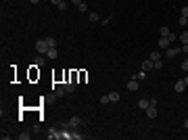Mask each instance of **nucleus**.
<instances>
[{
  "label": "nucleus",
  "instance_id": "f257e3e1",
  "mask_svg": "<svg viewBox=\"0 0 188 140\" xmlns=\"http://www.w3.org/2000/svg\"><path fill=\"white\" fill-rule=\"evenodd\" d=\"M36 50H38V54H46V52H48V44H46V40H44V38L36 42Z\"/></svg>",
  "mask_w": 188,
  "mask_h": 140
},
{
  "label": "nucleus",
  "instance_id": "f03ea898",
  "mask_svg": "<svg viewBox=\"0 0 188 140\" xmlns=\"http://www.w3.org/2000/svg\"><path fill=\"white\" fill-rule=\"evenodd\" d=\"M178 52H182V48H176V46H169L165 48V59H174Z\"/></svg>",
  "mask_w": 188,
  "mask_h": 140
},
{
  "label": "nucleus",
  "instance_id": "7ed1b4c3",
  "mask_svg": "<svg viewBox=\"0 0 188 140\" xmlns=\"http://www.w3.org/2000/svg\"><path fill=\"white\" fill-rule=\"evenodd\" d=\"M67 123H69V128H80V126H82V117L73 115V117H71V119H69Z\"/></svg>",
  "mask_w": 188,
  "mask_h": 140
},
{
  "label": "nucleus",
  "instance_id": "20e7f679",
  "mask_svg": "<svg viewBox=\"0 0 188 140\" xmlns=\"http://www.w3.org/2000/svg\"><path fill=\"white\" fill-rule=\"evenodd\" d=\"M48 138H50V140H59V138H63V136H61V130H56V128L48 130Z\"/></svg>",
  "mask_w": 188,
  "mask_h": 140
},
{
  "label": "nucleus",
  "instance_id": "39448f33",
  "mask_svg": "<svg viewBox=\"0 0 188 140\" xmlns=\"http://www.w3.org/2000/svg\"><path fill=\"white\" fill-rule=\"evenodd\" d=\"M65 92H67V90H65V84H54V94H56V96H63Z\"/></svg>",
  "mask_w": 188,
  "mask_h": 140
},
{
  "label": "nucleus",
  "instance_id": "423d86ee",
  "mask_svg": "<svg viewBox=\"0 0 188 140\" xmlns=\"http://www.w3.org/2000/svg\"><path fill=\"white\" fill-rule=\"evenodd\" d=\"M150 69H155V63H153L150 59H146V61L142 63V71H150Z\"/></svg>",
  "mask_w": 188,
  "mask_h": 140
},
{
  "label": "nucleus",
  "instance_id": "0eeeda50",
  "mask_svg": "<svg viewBox=\"0 0 188 140\" xmlns=\"http://www.w3.org/2000/svg\"><path fill=\"white\" fill-rule=\"evenodd\" d=\"M184 88H186V84H184V80H178L176 82V86H174V90L180 94V92H184Z\"/></svg>",
  "mask_w": 188,
  "mask_h": 140
},
{
  "label": "nucleus",
  "instance_id": "6e6552de",
  "mask_svg": "<svg viewBox=\"0 0 188 140\" xmlns=\"http://www.w3.org/2000/svg\"><path fill=\"white\" fill-rule=\"evenodd\" d=\"M138 86H140V84H138V80H134V78L128 82V90H132V92H134V90H138Z\"/></svg>",
  "mask_w": 188,
  "mask_h": 140
},
{
  "label": "nucleus",
  "instance_id": "1a4fd4ad",
  "mask_svg": "<svg viewBox=\"0 0 188 140\" xmlns=\"http://www.w3.org/2000/svg\"><path fill=\"white\" fill-rule=\"evenodd\" d=\"M146 117H150V119H155V117H157V107H153V105H150V107L146 109Z\"/></svg>",
  "mask_w": 188,
  "mask_h": 140
},
{
  "label": "nucleus",
  "instance_id": "9d476101",
  "mask_svg": "<svg viewBox=\"0 0 188 140\" xmlns=\"http://www.w3.org/2000/svg\"><path fill=\"white\" fill-rule=\"evenodd\" d=\"M171 46V40H169V38H161V40H159V48H169Z\"/></svg>",
  "mask_w": 188,
  "mask_h": 140
},
{
  "label": "nucleus",
  "instance_id": "9b49d317",
  "mask_svg": "<svg viewBox=\"0 0 188 140\" xmlns=\"http://www.w3.org/2000/svg\"><path fill=\"white\" fill-rule=\"evenodd\" d=\"M138 107H140V109H148V107H150V98H140V100H138Z\"/></svg>",
  "mask_w": 188,
  "mask_h": 140
},
{
  "label": "nucleus",
  "instance_id": "f8f14e48",
  "mask_svg": "<svg viewBox=\"0 0 188 140\" xmlns=\"http://www.w3.org/2000/svg\"><path fill=\"white\" fill-rule=\"evenodd\" d=\"M159 34H161V38H169V36H171V32H169V27H167V25H163V27L159 29Z\"/></svg>",
  "mask_w": 188,
  "mask_h": 140
},
{
  "label": "nucleus",
  "instance_id": "ddd939ff",
  "mask_svg": "<svg viewBox=\"0 0 188 140\" xmlns=\"http://www.w3.org/2000/svg\"><path fill=\"white\" fill-rule=\"evenodd\" d=\"M148 59H150V61H153V63H155V61H159V59H163V54H161V52H159V50H153V52H150V56H148Z\"/></svg>",
  "mask_w": 188,
  "mask_h": 140
},
{
  "label": "nucleus",
  "instance_id": "4468645a",
  "mask_svg": "<svg viewBox=\"0 0 188 140\" xmlns=\"http://www.w3.org/2000/svg\"><path fill=\"white\" fill-rule=\"evenodd\" d=\"M44 65H46V59H44L42 54H38V56H36V67H44Z\"/></svg>",
  "mask_w": 188,
  "mask_h": 140
},
{
  "label": "nucleus",
  "instance_id": "2eb2a0df",
  "mask_svg": "<svg viewBox=\"0 0 188 140\" xmlns=\"http://www.w3.org/2000/svg\"><path fill=\"white\" fill-rule=\"evenodd\" d=\"M44 40H46L48 48H56V40H54V38H52V36H46V38H44Z\"/></svg>",
  "mask_w": 188,
  "mask_h": 140
},
{
  "label": "nucleus",
  "instance_id": "dca6fc26",
  "mask_svg": "<svg viewBox=\"0 0 188 140\" xmlns=\"http://www.w3.org/2000/svg\"><path fill=\"white\" fill-rule=\"evenodd\" d=\"M71 138H73V140H82L84 136H82V134L77 132V128H71Z\"/></svg>",
  "mask_w": 188,
  "mask_h": 140
},
{
  "label": "nucleus",
  "instance_id": "f3484780",
  "mask_svg": "<svg viewBox=\"0 0 188 140\" xmlns=\"http://www.w3.org/2000/svg\"><path fill=\"white\" fill-rule=\"evenodd\" d=\"M109 100H111V102H117V100H119V92H117V90L109 92Z\"/></svg>",
  "mask_w": 188,
  "mask_h": 140
},
{
  "label": "nucleus",
  "instance_id": "a211bd4d",
  "mask_svg": "<svg viewBox=\"0 0 188 140\" xmlns=\"http://www.w3.org/2000/svg\"><path fill=\"white\" fill-rule=\"evenodd\" d=\"M46 56H48V59H56V56H59V52H56V48H48Z\"/></svg>",
  "mask_w": 188,
  "mask_h": 140
},
{
  "label": "nucleus",
  "instance_id": "6ab92c4d",
  "mask_svg": "<svg viewBox=\"0 0 188 140\" xmlns=\"http://www.w3.org/2000/svg\"><path fill=\"white\" fill-rule=\"evenodd\" d=\"M88 19H90L92 23H96V21L100 19V15H98V13H88Z\"/></svg>",
  "mask_w": 188,
  "mask_h": 140
},
{
  "label": "nucleus",
  "instance_id": "aec40b11",
  "mask_svg": "<svg viewBox=\"0 0 188 140\" xmlns=\"http://www.w3.org/2000/svg\"><path fill=\"white\" fill-rule=\"evenodd\" d=\"M178 40H180L182 44H188V32H184V34H180V36H178Z\"/></svg>",
  "mask_w": 188,
  "mask_h": 140
},
{
  "label": "nucleus",
  "instance_id": "412c9836",
  "mask_svg": "<svg viewBox=\"0 0 188 140\" xmlns=\"http://www.w3.org/2000/svg\"><path fill=\"white\" fill-rule=\"evenodd\" d=\"M29 136H32L29 132H21V134H19L17 138H19V140H27V138H29Z\"/></svg>",
  "mask_w": 188,
  "mask_h": 140
},
{
  "label": "nucleus",
  "instance_id": "4be33fe9",
  "mask_svg": "<svg viewBox=\"0 0 188 140\" xmlns=\"http://www.w3.org/2000/svg\"><path fill=\"white\" fill-rule=\"evenodd\" d=\"M155 69H163V59H159V61H155Z\"/></svg>",
  "mask_w": 188,
  "mask_h": 140
},
{
  "label": "nucleus",
  "instance_id": "5701e85b",
  "mask_svg": "<svg viewBox=\"0 0 188 140\" xmlns=\"http://www.w3.org/2000/svg\"><path fill=\"white\" fill-rule=\"evenodd\" d=\"M178 23H180V25L184 27V25H186V23H188V17H180V19H178Z\"/></svg>",
  "mask_w": 188,
  "mask_h": 140
},
{
  "label": "nucleus",
  "instance_id": "b1692460",
  "mask_svg": "<svg viewBox=\"0 0 188 140\" xmlns=\"http://www.w3.org/2000/svg\"><path fill=\"white\" fill-rule=\"evenodd\" d=\"M59 11H61V13H63V11H67V2H65V0L59 4Z\"/></svg>",
  "mask_w": 188,
  "mask_h": 140
},
{
  "label": "nucleus",
  "instance_id": "393cba45",
  "mask_svg": "<svg viewBox=\"0 0 188 140\" xmlns=\"http://www.w3.org/2000/svg\"><path fill=\"white\" fill-rule=\"evenodd\" d=\"M100 102H102V105H107V102H111V100H109V94H105V96L100 98Z\"/></svg>",
  "mask_w": 188,
  "mask_h": 140
},
{
  "label": "nucleus",
  "instance_id": "a878e982",
  "mask_svg": "<svg viewBox=\"0 0 188 140\" xmlns=\"http://www.w3.org/2000/svg\"><path fill=\"white\" fill-rule=\"evenodd\" d=\"M77 8H80V11H82V13H86V11H88V6H86V4H84V2H82V4H80V6H77Z\"/></svg>",
  "mask_w": 188,
  "mask_h": 140
},
{
  "label": "nucleus",
  "instance_id": "bb28decb",
  "mask_svg": "<svg viewBox=\"0 0 188 140\" xmlns=\"http://www.w3.org/2000/svg\"><path fill=\"white\" fill-rule=\"evenodd\" d=\"M182 17H188V4L184 6V8H182Z\"/></svg>",
  "mask_w": 188,
  "mask_h": 140
},
{
  "label": "nucleus",
  "instance_id": "cd10ccee",
  "mask_svg": "<svg viewBox=\"0 0 188 140\" xmlns=\"http://www.w3.org/2000/svg\"><path fill=\"white\" fill-rule=\"evenodd\" d=\"M182 69H184V71H188V56H186V61L182 63Z\"/></svg>",
  "mask_w": 188,
  "mask_h": 140
},
{
  "label": "nucleus",
  "instance_id": "c85d7f7f",
  "mask_svg": "<svg viewBox=\"0 0 188 140\" xmlns=\"http://www.w3.org/2000/svg\"><path fill=\"white\" fill-rule=\"evenodd\" d=\"M50 2H52V4H54V6H59V4H61V2H63V0H50Z\"/></svg>",
  "mask_w": 188,
  "mask_h": 140
},
{
  "label": "nucleus",
  "instance_id": "c756f323",
  "mask_svg": "<svg viewBox=\"0 0 188 140\" xmlns=\"http://www.w3.org/2000/svg\"><path fill=\"white\" fill-rule=\"evenodd\" d=\"M82 2H84V0H71V4H77V6H80Z\"/></svg>",
  "mask_w": 188,
  "mask_h": 140
},
{
  "label": "nucleus",
  "instance_id": "7c9ffc66",
  "mask_svg": "<svg viewBox=\"0 0 188 140\" xmlns=\"http://www.w3.org/2000/svg\"><path fill=\"white\" fill-rule=\"evenodd\" d=\"M184 128H186V130H188V119H184Z\"/></svg>",
  "mask_w": 188,
  "mask_h": 140
},
{
  "label": "nucleus",
  "instance_id": "2f4dec72",
  "mask_svg": "<svg viewBox=\"0 0 188 140\" xmlns=\"http://www.w3.org/2000/svg\"><path fill=\"white\" fill-rule=\"evenodd\" d=\"M29 2H32V4H38V2H40V0H29Z\"/></svg>",
  "mask_w": 188,
  "mask_h": 140
},
{
  "label": "nucleus",
  "instance_id": "473e14b6",
  "mask_svg": "<svg viewBox=\"0 0 188 140\" xmlns=\"http://www.w3.org/2000/svg\"><path fill=\"white\" fill-rule=\"evenodd\" d=\"M184 84H186V86H188V75H186V78H184Z\"/></svg>",
  "mask_w": 188,
  "mask_h": 140
}]
</instances>
